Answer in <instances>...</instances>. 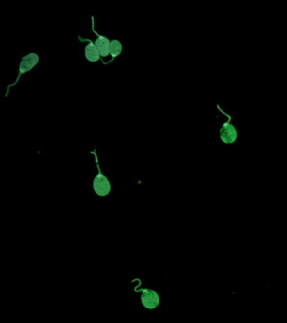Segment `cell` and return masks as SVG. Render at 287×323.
<instances>
[{"label":"cell","instance_id":"cell-4","mask_svg":"<svg viewBox=\"0 0 287 323\" xmlns=\"http://www.w3.org/2000/svg\"><path fill=\"white\" fill-rule=\"evenodd\" d=\"M221 139L224 143H233L237 138L236 130L234 126L230 125L228 122L224 124L220 130Z\"/></svg>","mask_w":287,"mask_h":323},{"label":"cell","instance_id":"cell-1","mask_svg":"<svg viewBox=\"0 0 287 323\" xmlns=\"http://www.w3.org/2000/svg\"><path fill=\"white\" fill-rule=\"evenodd\" d=\"M94 189L99 196H106L111 191V185L108 179L99 173L94 179Z\"/></svg>","mask_w":287,"mask_h":323},{"label":"cell","instance_id":"cell-7","mask_svg":"<svg viewBox=\"0 0 287 323\" xmlns=\"http://www.w3.org/2000/svg\"><path fill=\"white\" fill-rule=\"evenodd\" d=\"M121 51H122V45L121 42L117 40H114L111 42L110 54L112 55L113 58L118 57L119 55L121 54Z\"/></svg>","mask_w":287,"mask_h":323},{"label":"cell","instance_id":"cell-5","mask_svg":"<svg viewBox=\"0 0 287 323\" xmlns=\"http://www.w3.org/2000/svg\"><path fill=\"white\" fill-rule=\"evenodd\" d=\"M95 45H96V48L98 49L99 55L101 57H107L110 54L111 42L105 36L99 35V38L96 40Z\"/></svg>","mask_w":287,"mask_h":323},{"label":"cell","instance_id":"cell-6","mask_svg":"<svg viewBox=\"0 0 287 323\" xmlns=\"http://www.w3.org/2000/svg\"><path fill=\"white\" fill-rule=\"evenodd\" d=\"M99 56L100 55L98 49L96 48V45L92 42H90L85 47V57L87 59L92 62H96L99 60Z\"/></svg>","mask_w":287,"mask_h":323},{"label":"cell","instance_id":"cell-3","mask_svg":"<svg viewBox=\"0 0 287 323\" xmlns=\"http://www.w3.org/2000/svg\"><path fill=\"white\" fill-rule=\"evenodd\" d=\"M39 57L35 53H30L22 58V61L19 65V75L32 70L35 65L38 63Z\"/></svg>","mask_w":287,"mask_h":323},{"label":"cell","instance_id":"cell-2","mask_svg":"<svg viewBox=\"0 0 287 323\" xmlns=\"http://www.w3.org/2000/svg\"><path fill=\"white\" fill-rule=\"evenodd\" d=\"M142 302L144 307L147 309H154L159 306V298L155 291H151V290H146L144 289L142 290Z\"/></svg>","mask_w":287,"mask_h":323}]
</instances>
